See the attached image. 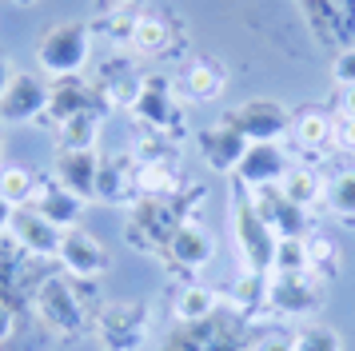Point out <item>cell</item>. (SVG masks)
Segmentation results:
<instances>
[{"instance_id": "1", "label": "cell", "mask_w": 355, "mask_h": 351, "mask_svg": "<svg viewBox=\"0 0 355 351\" xmlns=\"http://www.w3.org/2000/svg\"><path fill=\"white\" fill-rule=\"evenodd\" d=\"M92 56V28L84 20H64V24H52L40 44H36V68L52 80H68L80 76L88 68Z\"/></svg>"}, {"instance_id": "2", "label": "cell", "mask_w": 355, "mask_h": 351, "mask_svg": "<svg viewBox=\"0 0 355 351\" xmlns=\"http://www.w3.org/2000/svg\"><path fill=\"white\" fill-rule=\"evenodd\" d=\"M28 307H33V316L40 319L52 335H60V339H76V335L88 332V311H84L80 291H76L72 280H64V275L40 280Z\"/></svg>"}, {"instance_id": "3", "label": "cell", "mask_w": 355, "mask_h": 351, "mask_svg": "<svg viewBox=\"0 0 355 351\" xmlns=\"http://www.w3.org/2000/svg\"><path fill=\"white\" fill-rule=\"evenodd\" d=\"M232 239H236V252H240V268L252 275H272V259H275V236L268 223L259 220V212L252 207L248 191L232 196Z\"/></svg>"}, {"instance_id": "4", "label": "cell", "mask_w": 355, "mask_h": 351, "mask_svg": "<svg viewBox=\"0 0 355 351\" xmlns=\"http://www.w3.org/2000/svg\"><path fill=\"white\" fill-rule=\"evenodd\" d=\"M184 220H192V216H184V212H180V196H176V200H148V196H140V200L128 207L124 239H128L136 252L156 255L160 248H168L172 232H176Z\"/></svg>"}, {"instance_id": "5", "label": "cell", "mask_w": 355, "mask_h": 351, "mask_svg": "<svg viewBox=\"0 0 355 351\" xmlns=\"http://www.w3.org/2000/svg\"><path fill=\"white\" fill-rule=\"evenodd\" d=\"M128 112L144 132H164V136H172V140H180V132H184L180 96H176L172 80L164 76V72H148V76L140 80V92H136Z\"/></svg>"}, {"instance_id": "6", "label": "cell", "mask_w": 355, "mask_h": 351, "mask_svg": "<svg viewBox=\"0 0 355 351\" xmlns=\"http://www.w3.org/2000/svg\"><path fill=\"white\" fill-rule=\"evenodd\" d=\"M96 339L104 351H144L152 339V303H112L96 316Z\"/></svg>"}, {"instance_id": "7", "label": "cell", "mask_w": 355, "mask_h": 351, "mask_svg": "<svg viewBox=\"0 0 355 351\" xmlns=\"http://www.w3.org/2000/svg\"><path fill=\"white\" fill-rule=\"evenodd\" d=\"M220 120L232 132H240L248 144H279L284 136H291V112L279 100H268V96L243 100L236 108H227Z\"/></svg>"}, {"instance_id": "8", "label": "cell", "mask_w": 355, "mask_h": 351, "mask_svg": "<svg viewBox=\"0 0 355 351\" xmlns=\"http://www.w3.org/2000/svg\"><path fill=\"white\" fill-rule=\"evenodd\" d=\"M327 300V287L311 275H268V316L307 323Z\"/></svg>"}, {"instance_id": "9", "label": "cell", "mask_w": 355, "mask_h": 351, "mask_svg": "<svg viewBox=\"0 0 355 351\" xmlns=\"http://www.w3.org/2000/svg\"><path fill=\"white\" fill-rule=\"evenodd\" d=\"M60 228L49 223L36 207H12V220H8V239L17 243L28 259H40V264H52L60 255Z\"/></svg>"}, {"instance_id": "10", "label": "cell", "mask_w": 355, "mask_h": 351, "mask_svg": "<svg viewBox=\"0 0 355 351\" xmlns=\"http://www.w3.org/2000/svg\"><path fill=\"white\" fill-rule=\"evenodd\" d=\"M60 268L72 275V280H100L104 271L112 268V255L104 248V239L92 236L88 228H68L60 236Z\"/></svg>"}, {"instance_id": "11", "label": "cell", "mask_w": 355, "mask_h": 351, "mask_svg": "<svg viewBox=\"0 0 355 351\" xmlns=\"http://www.w3.org/2000/svg\"><path fill=\"white\" fill-rule=\"evenodd\" d=\"M49 108V84L36 72H17L8 80V88L0 92V120L4 124H33L44 120Z\"/></svg>"}, {"instance_id": "12", "label": "cell", "mask_w": 355, "mask_h": 351, "mask_svg": "<svg viewBox=\"0 0 355 351\" xmlns=\"http://www.w3.org/2000/svg\"><path fill=\"white\" fill-rule=\"evenodd\" d=\"M288 168H291V160L279 144H248V152L240 156L232 176H236V188L240 191H263V188H275Z\"/></svg>"}, {"instance_id": "13", "label": "cell", "mask_w": 355, "mask_h": 351, "mask_svg": "<svg viewBox=\"0 0 355 351\" xmlns=\"http://www.w3.org/2000/svg\"><path fill=\"white\" fill-rule=\"evenodd\" d=\"M164 252H168V271L196 275V271H204L211 264V255H216V239H211V232L200 220H184L176 232H172V239H168Z\"/></svg>"}, {"instance_id": "14", "label": "cell", "mask_w": 355, "mask_h": 351, "mask_svg": "<svg viewBox=\"0 0 355 351\" xmlns=\"http://www.w3.org/2000/svg\"><path fill=\"white\" fill-rule=\"evenodd\" d=\"M243 319H232V323H176V332L164 339L160 351H240V327Z\"/></svg>"}, {"instance_id": "15", "label": "cell", "mask_w": 355, "mask_h": 351, "mask_svg": "<svg viewBox=\"0 0 355 351\" xmlns=\"http://www.w3.org/2000/svg\"><path fill=\"white\" fill-rule=\"evenodd\" d=\"M140 72H136V64L128 56H104V64L96 68V76H92V92L96 100H104V108H132V100L140 92Z\"/></svg>"}, {"instance_id": "16", "label": "cell", "mask_w": 355, "mask_h": 351, "mask_svg": "<svg viewBox=\"0 0 355 351\" xmlns=\"http://www.w3.org/2000/svg\"><path fill=\"white\" fill-rule=\"evenodd\" d=\"M96 176H100V156L88 152V148H56V160H52V180L68 188L80 200H96Z\"/></svg>"}, {"instance_id": "17", "label": "cell", "mask_w": 355, "mask_h": 351, "mask_svg": "<svg viewBox=\"0 0 355 351\" xmlns=\"http://www.w3.org/2000/svg\"><path fill=\"white\" fill-rule=\"evenodd\" d=\"M96 200L100 204H116V207H132L136 200H140V191H136V160H132V152L100 156Z\"/></svg>"}, {"instance_id": "18", "label": "cell", "mask_w": 355, "mask_h": 351, "mask_svg": "<svg viewBox=\"0 0 355 351\" xmlns=\"http://www.w3.org/2000/svg\"><path fill=\"white\" fill-rule=\"evenodd\" d=\"M196 148H200V160L208 164L211 172H236L240 156L248 152V140H243L240 132H232V128L220 120V124L200 128V136H196Z\"/></svg>"}, {"instance_id": "19", "label": "cell", "mask_w": 355, "mask_h": 351, "mask_svg": "<svg viewBox=\"0 0 355 351\" xmlns=\"http://www.w3.org/2000/svg\"><path fill=\"white\" fill-rule=\"evenodd\" d=\"M0 303L12 311H24L33 303V296H28V255L8 236H0Z\"/></svg>"}, {"instance_id": "20", "label": "cell", "mask_w": 355, "mask_h": 351, "mask_svg": "<svg viewBox=\"0 0 355 351\" xmlns=\"http://www.w3.org/2000/svg\"><path fill=\"white\" fill-rule=\"evenodd\" d=\"M40 216L49 223H56L60 232H68V228H80L84 220V207H88V200H80V196H72L68 188H60L56 180H40L36 184V196H33V204Z\"/></svg>"}, {"instance_id": "21", "label": "cell", "mask_w": 355, "mask_h": 351, "mask_svg": "<svg viewBox=\"0 0 355 351\" xmlns=\"http://www.w3.org/2000/svg\"><path fill=\"white\" fill-rule=\"evenodd\" d=\"M96 108V92L92 84H84L80 76H68V80H52L49 84V108H44V120L52 128H60L64 120L80 116V112Z\"/></svg>"}, {"instance_id": "22", "label": "cell", "mask_w": 355, "mask_h": 351, "mask_svg": "<svg viewBox=\"0 0 355 351\" xmlns=\"http://www.w3.org/2000/svg\"><path fill=\"white\" fill-rule=\"evenodd\" d=\"M252 207L259 212V220L268 223L275 236H304L307 212H300L291 200H284L279 184L275 188H263V191H252Z\"/></svg>"}, {"instance_id": "23", "label": "cell", "mask_w": 355, "mask_h": 351, "mask_svg": "<svg viewBox=\"0 0 355 351\" xmlns=\"http://www.w3.org/2000/svg\"><path fill=\"white\" fill-rule=\"evenodd\" d=\"M224 84H227L224 64L211 60V56H196L180 72V96L192 100V104H211L216 96L224 92Z\"/></svg>"}, {"instance_id": "24", "label": "cell", "mask_w": 355, "mask_h": 351, "mask_svg": "<svg viewBox=\"0 0 355 351\" xmlns=\"http://www.w3.org/2000/svg\"><path fill=\"white\" fill-rule=\"evenodd\" d=\"M279 191L300 212H315V207H323V196H327V176H320L307 164H291L284 172V180H279Z\"/></svg>"}, {"instance_id": "25", "label": "cell", "mask_w": 355, "mask_h": 351, "mask_svg": "<svg viewBox=\"0 0 355 351\" xmlns=\"http://www.w3.org/2000/svg\"><path fill=\"white\" fill-rule=\"evenodd\" d=\"M220 311V296L208 284H180L172 296V319L176 323H208Z\"/></svg>"}, {"instance_id": "26", "label": "cell", "mask_w": 355, "mask_h": 351, "mask_svg": "<svg viewBox=\"0 0 355 351\" xmlns=\"http://www.w3.org/2000/svg\"><path fill=\"white\" fill-rule=\"evenodd\" d=\"M291 140L300 144L304 152H323L331 148V116L315 104L291 112Z\"/></svg>"}, {"instance_id": "27", "label": "cell", "mask_w": 355, "mask_h": 351, "mask_svg": "<svg viewBox=\"0 0 355 351\" xmlns=\"http://www.w3.org/2000/svg\"><path fill=\"white\" fill-rule=\"evenodd\" d=\"M136 191L148 200H176L184 191V176L176 164H136Z\"/></svg>"}, {"instance_id": "28", "label": "cell", "mask_w": 355, "mask_h": 351, "mask_svg": "<svg viewBox=\"0 0 355 351\" xmlns=\"http://www.w3.org/2000/svg\"><path fill=\"white\" fill-rule=\"evenodd\" d=\"M132 52H140V56H160L172 48V24H168V16L160 12H136V28H132Z\"/></svg>"}, {"instance_id": "29", "label": "cell", "mask_w": 355, "mask_h": 351, "mask_svg": "<svg viewBox=\"0 0 355 351\" xmlns=\"http://www.w3.org/2000/svg\"><path fill=\"white\" fill-rule=\"evenodd\" d=\"M232 307H236V316L243 323H252V319L268 316V275H252V271H240V280L232 287Z\"/></svg>"}, {"instance_id": "30", "label": "cell", "mask_w": 355, "mask_h": 351, "mask_svg": "<svg viewBox=\"0 0 355 351\" xmlns=\"http://www.w3.org/2000/svg\"><path fill=\"white\" fill-rule=\"evenodd\" d=\"M307 275L320 280L323 287L339 280V243L327 232H311L307 236Z\"/></svg>"}, {"instance_id": "31", "label": "cell", "mask_w": 355, "mask_h": 351, "mask_svg": "<svg viewBox=\"0 0 355 351\" xmlns=\"http://www.w3.org/2000/svg\"><path fill=\"white\" fill-rule=\"evenodd\" d=\"M100 128H104V112L100 108L80 112V116H72V120H64L56 128V148H88V152H96Z\"/></svg>"}, {"instance_id": "32", "label": "cell", "mask_w": 355, "mask_h": 351, "mask_svg": "<svg viewBox=\"0 0 355 351\" xmlns=\"http://www.w3.org/2000/svg\"><path fill=\"white\" fill-rule=\"evenodd\" d=\"M323 207L343 223H355V168H339L327 176V196Z\"/></svg>"}, {"instance_id": "33", "label": "cell", "mask_w": 355, "mask_h": 351, "mask_svg": "<svg viewBox=\"0 0 355 351\" xmlns=\"http://www.w3.org/2000/svg\"><path fill=\"white\" fill-rule=\"evenodd\" d=\"M36 172L33 168H24V164H4L0 168V200L8 207H28L36 196Z\"/></svg>"}, {"instance_id": "34", "label": "cell", "mask_w": 355, "mask_h": 351, "mask_svg": "<svg viewBox=\"0 0 355 351\" xmlns=\"http://www.w3.org/2000/svg\"><path fill=\"white\" fill-rule=\"evenodd\" d=\"M128 152L136 164H176V140L164 132H140Z\"/></svg>"}, {"instance_id": "35", "label": "cell", "mask_w": 355, "mask_h": 351, "mask_svg": "<svg viewBox=\"0 0 355 351\" xmlns=\"http://www.w3.org/2000/svg\"><path fill=\"white\" fill-rule=\"evenodd\" d=\"M272 275H307V236H279Z\"/></svg>"}, {"instance_id": "36", "label": "cell", "mask_w": 355, "mask_h": 351, "mask_svg": "<svg viewBox=\"0 0 355 351\" xmlns=\"http://www.w3.org/2000/svg\"><path fill=\"white\" fill-rule=\"evenodd\" d=\"M291 343H295V351H343L339 332L320 319H307L300 332H291Z\"/></svg>"}, {"instance_id": "37", "label": "cell", "mask_w": 355, "mask_h": 351, "mask_svg": "<svg viewBox=\"0 0 355 351\" xmlns=\"http://www.w3.org/2000/svg\"><path fill=\"white\" fill-rule=\"evenodd\" d=\"M92 32H100V36H108V40H116V44H128L132 40V28H136V12L132 8H116V12H100L92 24H88Z\"/></svg>"}, {"instance_id": "38", "label": "cell", "mask_w": 355, "mask_h": 351, "mask_svg": "<svg viewBox=\"0 0 355 351\" xmlns=\"http://www.w3.org/2000/svg\"><path fill=\"white\" fill-rule=\"evenodd\" d=\"M331 148L343 156H355V116H331Z\"/></svg>"}, {"instance_id": "39", "label": "cell", "mask_w": 355, "mask_h": 351, "mask_svg": "<svg viewBox=\"0 0 355 351\" xmlns=\"http://www.w3.org/2000/svg\"><path fill=\"white\" fill-rule=\"evenodd\" d=\"M331 80L336 88H352L355 84V44H343L331 60Z\"/></svg>"}, {"instance_id": "40", "label": "cell", "mask_w": 355, "mask_h": 351, "mask_svg": "<svg viewBox=\"0 0 355 351\" xmlns=\"http://www.w3.org/2000/svg\"><path fill=\"white\" fill-rule=\"evenodd\" d=\"M248 351H295V343H291V332H263L248 343Z\"/></svg>"}, {"instance_id": "41", "label": "cell", "mask_w": 355, "mask_h": 351, "mask_svg": "<svg viewBox=\"0 0 355 351\" xmlns=\"http://www.w3.org/2000/svg\"><path fill=\"white\" fill-rule=\"evenodd\" d=\"M12 332H17V311L0 303V343H8V339H12Z\"/></svg>"}, {"instance_id": "42", "label": "cell", "mask_w": 355, "mask_h": 351, "mask_svg": "<svg viewBox=\"0 0 355 351\" xmlns=\"http://www.w3.org/2000/svg\"><path fill=\"white\" fill-rule=\"evenodd\" d=\"M336 108H339V116H355V84L352 88H339Z\"/></svg>"}, {"instance_id": "43", "label": "cell", "mask_w": 355, "mask_h": 351, "mask_svg": "<svg viewBox=\"0 0 355 351\" xmlns=\"http://www.w3.org/2000/svg\"><path fill=\"white\" fill-rule=\"evenodd\" d=\"M12 76H17V68H12V60H8V52L0 48V92L8 88V80H12Z\"/></svg>"}, {"instance_id": "44", "label": "cell", "mask_w": 355, "mask_h": 351, "mask_svg": "<svg viewBox=\"0 0 355 351\" xmlns=\"http://www.w3.org/2000/svg\"><path fill=\"white\" fill-rule=\"evenodd\" d=\"M100 4V12H116V8H132L136 0H96Z\"/></svg>"}, {"instance_id": "45", "label": "cell", "mask_w": 355, "mask_h": 351, "mask_svg": "<svg viewBox=\"0 0 355 351\" xmlns=\"http://www.w3.org/2000/svg\"><path fill=\"white\" fill-rule=\"evenodd\" d=\"M8 220H12V207L0 200V236H8Z\"/></svg>"}, {"instance_id": "46", "label": "cell", "mask_w": 355, "mask_h": 351, "mask_svg": "<svg viewBox=\"0 0 355 351\" xmlns=\"http://www.w3.org/2000/svg\"><path fill=\"white\" fill-rule=\"evenodd\" d=\"M20 8H28V4H40V0H17Z\"/></svg>"}, {"instance_id": "47", "label": "cell", "mask_w": 355, "mask_h": 351, "mask_svg": "<svg viewBox=\"0 0 355 351\" xmlns=\"http://www.w3.org/2000/svg\"><path fill=\"white\" fill-rule=\"evenodd\" d=\"M0 168H4V160H0Z\"/></svg>"}]
</instances>
